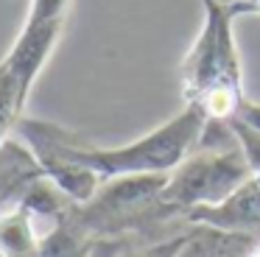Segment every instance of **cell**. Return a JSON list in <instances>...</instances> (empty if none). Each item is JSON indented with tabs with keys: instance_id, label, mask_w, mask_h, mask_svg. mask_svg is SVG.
<instances>
[{
	"instance_id": "1",
	"label": "cell",
	"mask_w": 260,
	"mask_h": 257,
	"mask_svg": "<svg viewBox=\"0 0 260 257\" xmlns=\"http://www.w3.org/2000/svg\"><path fill=\"white\" fill-rule=\"evenodd\" d=\"M202 28L182 59L185 104L204 112L207 120L226 123L243 106V70L235 45V17L226 0H199Z\"/></svg>"
},
{
	"instance_id": "2",
	"label": "cell",
	"mask_w": 260,
	"mask_h": 257,
	"mask_svg": "<svg viewBox=\"0 0 260 257\" xmlns=\"http://www.w3.org/2000/svg\"><path fill=\"white\" fill-rule=\"evenodd\" d=\"M246 176L249 162L226 123L210 120L199 145L165 176L162 207L171 221H185L202 204H215L230 196Z\"/></svg>"
},
{
	"instance_id": "3",
	"label": "cell",
	"mask_w": 260,
	"mask_h": 257,
	"mask_svg": "<svg viewBox=\"0 0 260 257\" xmlns=\"http://www.w3.org/2000/svg\"><path fill=\"white\" fill-rule=\"evenodd\" d=\"M185 223H204L232 235L260 240V173L246 176L230 196L187 212Z\"/></svg>"
},
{
	"instance_id": "4",
	"label": "cell",
	"mask_w": 260,
	"mask_h": 257,
	"mask_svg": "<svg viewBox=\"0 0 260 257\" xmlns=\"http://www.w3.org/2000/svg\"><path fill=\"white\" fill-rule=\"evenodd\" d=\"M40 179H45V171L37 162L34 151L17 134L9 137L0 145V196L17 204Z\"/></svg>"
},
{
	"instance_id": "5",
	"label": "cell",
	"mask_w": 260,
	"mask_h": 257,
	"mask_svg": "<svg viewBox=\"0 0 260 257\" xmlns=\"http://www.w3.org/2000/svg\"><path fill=\"white\" fill-rule=\"evenodd\" d=\"M176 257H249L260 240L232 235L204 223H187L182 235H176Z\"/></svg>"
},
{
	"instance_id": "6",
	"label": "cell",
	"mask_w": 260,
	"mask_h": 257,
	"mask_svg": "<svg viewBox=\"0 0 260 257\" xmlns=\"http://www.w3.org/2000/svg\"><path fill=\"white\" fill-rule=\"evenodd\" d=\"M42 238L34 229V212L14 204L0 212V257H40Z\"/></svg>"
},
{
	"instance_id": "7",
	"label": "cell",
	"mask_w": 260,
	"mask_h": 257,
	"mask_svg": "<svg viewBox=\"0 0 260 257\" xmlns=\"http://www.w3.org/2000/svg\"><path fill=\"white\" fill-rule=\"evenodd\" d=\"M70 207L56 221H51V229L42 235V254L40 257H90L95 240L87 238L84 229L73 221Z\"/></svg>"
},
{
	"instance_id": "8",
	"label": "cell",
	"mask_w": 260,
	"mask_h": 257,
	"mask_svg": "<svg viewBox=\"0 0 260 257\" xmlns=\"http://www.w3.org/2000/svg\"><path fill=\"white\" fill-rule=\"evenodd\" d=\"M70 0H31L28 3V22H68Z\"/></svg>"
},
{
	"instance_id": "9",
	"label": "cell",
	"mask_w": 260,
	"mask_h": 257,
	"mask_svg": "<svg viewBox=\"0 0 260 257\" xmlns=\"http://www.w3.org/2000/svg\"><path fill=\"white\" fill-rule=\"evenodd\" d=\"M230 6V14L235 20H243V17H260V0H226Z\"/></svg>"
},
{
	"instance_id": "10",
	"label": "cell",
	"mask_w": 260,
	"mask_h": 257,
	"mask_svg": "<svg viewBox=\"0 0 260 257\" xmlns=\"http://www.w3.org/2000/svg\"><path fill=\"white\" fill-rule=\"evenodd\" d=\"M126 246H129V240H98L92 246L90 257H118Z\"/></svg>"
},
{
	"instance_id": "11",
	"label": "cell",
	"mask_w": 260,
	"mask_h": 257,
	"mask_svg": "<svg viewBox=\"0 0 260 257\" xmlns=\"http://www.w3.org/2000/svg\"><path fill=\"white\" fill-rule=\"evenodd\" d=\"M9 207H14V204L6 199V196H0V212H3V210H9Z\"/></svg>"
}]
</instances>
